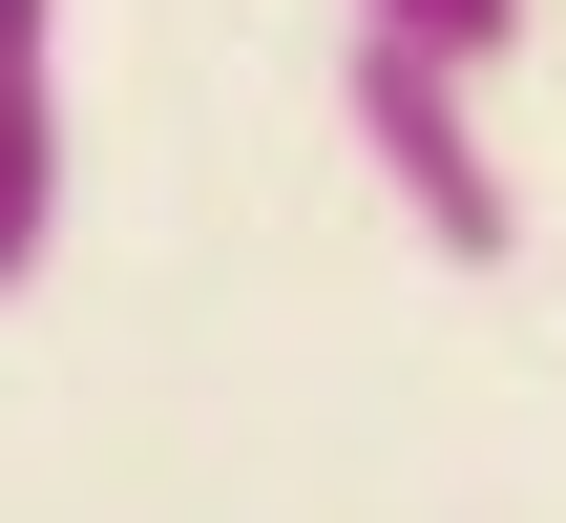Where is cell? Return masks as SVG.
<instances>
[{
    "mask_svg": "<svg viewBox=\"0 0 566 523\" xmlns=\"http://www.w3.org/2000/svg\"><path fill=\"white\" fill-rule=\"evenodd\" d=\"M462 84H483V63H441V42H399V21H357V63H336V105H357L399 231H420L441 273H504V252H525V189H504V147H483Z\"/></svg>",
    "mask_w": 566,
    "mask_h": 523,
    "instance_id": "obj_1",
    "label": "cell"
},
{
    "mask_svg": "<svg viewBox=\"0 0 566 523\" xmlns=\"http://www.w3.org/2000/svg\"><path fill=\"white\" fill-rule=\"evenodd\" d=\"M63 252V0H0V293Z\"/></svg>",
    "mask_w": 566,
    "mask_h": 523,
    "instance_id": "obj_2",
    "label": "cell"
},
{
    "mask_svg": "<svg viewBox=\"0 0 566 523\" xmlns=\"http://www.w3.org/2000/svg\"><path fill=\"white\" fill-rule=\"evenodd\" d=\"M357 21H399V42H441V63H504V42H525V0H357Z\"/></svg>",
    "mask_w": 566,
    "mask_h": 523,
    "instance_id": "obj_3",
    "label": "cell"
}]
</instances>
